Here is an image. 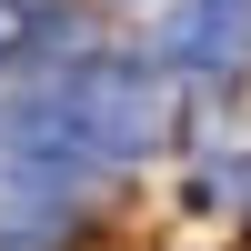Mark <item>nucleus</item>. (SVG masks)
I'll use <instances>...</instances> for the list:
<instances>
[{"mask_svg": "<svg viewBox=\"0 0 251 251\" xmlns=\"http://www.w3.org/2000/svg\"><path fill=\"white\" fill-rule=\"evenodd\" d=\"M161 131H171V100L131 60H91V71L0 111V151H30V161H131Z\"/></svg>", "mask_w": 251, "mask_h": 251, "instance_id": "f257e3e1", "label": "nucleus"}, {"mask_svg": "<svg viewBox=\"0 0 251 251\" xmlns=\"http://www.w3.org/2000/svg\"><path fill=\"white\" fill-rule=\"evenodd\" d=\"M20 40H30V0H0V71L20 60Z\"/></svg>", "mask_w": 251, "mask_h": 251, "instance_id": "7ed1b4c3", "label": "nucleus"}, {"mask_svg": "<svg viewBox=\"0 0 251 251\" xmlns=\"http://www.w3.org/2000/svg\"><path fill=\"white\" fill-rule=\"evenodd\" d=\"M161 60H181V71H231V60H251V0H191V10H171Z\"/></svg>", "mask_w": 251, "mask_h": 251, "instance_id": "f03ea898", "label": "nucleus"}]
</instances>
